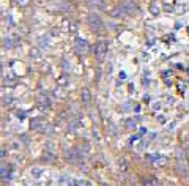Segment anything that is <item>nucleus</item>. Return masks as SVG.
<instances>
[{
    "mask_svg": "<svg viewBox=\"0 0 189 186\" xmlns=\"http://www.w3.org/2000/svg\"><path fill=\"white\" fill-rule=\"evenodd\" d=\"M90 100H91V96H90V90H88V88H84V90H82V101H84L85 104H88Z\"/></svg>",
    "mask_w": 189,
    "mask_h": 186,
    "instance_id": "0eeeda50",
    "label": "nucleus"
},
{
    "mask_svg": "<svg viewBox=\"0 0 189 186\" xmlns=\"http://www.w3.org/2000/svg\"><path fill=\"white\" fill-rule=\"evenodd\" d=\"M159 183H158V180L154 178V177H147V178H143V186H158Z\"/></svg>",
    "mask_w": 189,
    "mask_h": 186,
    "instance_id": "423d86ee",
    "label": "nucleus"
},
{
    "mask_svg": "<svg viewBox=\"0 0 189 186\" xmlns=\"http://www.w3.org/2000/svg\"><path fill=\"white\" fill-rule=\"evenodd\" d=\"M118 8L123 11V14H131L132 11H137V7H136L132 2H129V0H128V2H123Z\"/></svg>",
    "mask_w": 189,
    "mask_h": 186,
    "instance_id": "7ed1b4c3",
    "label": "nucleus"
},
{
    "mask_svg": "<svg viewBox=\"0 0 189 186\" xmlns=\"http://www.w3.org/2000/svg\"><path fill=\"white\" fill-rule=\"evenodd\" d=\"M30 57L40 58V57H41V54H40V51H38V49H32V51H30Z\"/></svg>",
    "mask_w": 189,
    "mask_h": 186,
    "instance_id": "1a4fd4ad",
    "label": "nucleus"
},
{
    "mask_svg": "<svg viewBox=\"0 0 189 186\" xmlns=\"http://www.w3.org/2000/svg\"><path fill=\"white\" fill-rule=\"evenodd\" d=\"M40 172H41L40 169H33V170H32V173H33V175H36V177L40 175Z\"/></svg>",
    "mask_w": 189,
    "mask_h": 186,
    "instance_id": "ddd939ff",
    "label": "nucleus"
},
{
    "mask_svg": "<svg viewBox=\"0 0 189 186\" xmlns=\"http://www.w3.org/2000/svg\"><path fill=\"white\" fill-rule=\"evenodd\" d=\"M38 104H40V107H44V109H47V107L51 106V100H49L46 95L40 93V95H38Z\"/></svg>",
    "mask_w": 189,
    "mask_h": 186,
    "instance_id": "39448f33",
    "label": "nucleus"
},
{
    "mask_svg": "<svg viewBox=\"0 0 189 186\" xmlns=\"http://www.w3.org/2000/svg\"><path fill=\"white\" fill-rule=\"evenodd\" d=\"M16 2H18V3H21V5H25V3L29 2V0H16Z\"/></svg>",
    "mask_w": 189,
    "mask_h": 186,
    "instance_id": "4468645a",
    "label": "nucleus"
},
{
    "mask_svg": "<svg viewBox=\"0 0 189 186\" xmlns=\"http://www.w3.org/2000/svg\"><path fill=\"white\" fill-rule=\"evenodd\" d=\"M150 10H151V13H159V8H156L154 5H153V7H151Z\"/></svg>",
    "mask_w": 189,
    "mask_h": 186,
    "instance_id": "f8f14e48",
    "label": "nucleus"
},
{
    "mask_svg": "<svg viewBox=\"0 0 189 186\" xmlns=\"http://www.w3.org/2000/svg\"><path fill=\"white\" fill-rule=\"evenodd\" d=\"M76 49H77V52L79 54H85V52H88V43L85 41V40H82V38H77L76 40Z\"/></svg>",
    "mask_w": 189,
    "mask_h": 186,
    "instance_id": "20e7f679",
    "label": "nucleus"
},
{
    "mask_svg": "<svg viewBox=\"0 0 189 186\" xmlns=\"http://www.w3.org/2000/svg\"><path fill=\"white\" fill-rule=\"evenodd\" d=\"M66 158H68V159H71V161H74V159H76V155H74V151H73V150H69V151L66 153Z\"/></svg>",
    "mask_w": 189,
    "mask_h": 186,
    "instance_id": "9d476101",
    "label": "nucleus"
},
{
    "mask_svg": "<svg viewBox=\"0 0 189 186\" xmlns=\"http://www.w3.org/2000/svg\"><path fill=\"white\" fill-rule=\"evenodd\" d=\"M165 162H167V159H165L164 156H158V158L153 159V164H154V166H165Z\"/></svg>",
    "mask_w": 189,
    "mask_h": 186,
    "instance_id": "6e6552de",
    "label": "nucleus"
},
{
    "mask_svg": "<svg viewBox=\"0 0 189 186\" xmlns=\"http://www.w3.org/2000/svg\"><path fill=\"white\" fill-rule=\"evenodd\" d=\"M106 52H107V44H106V43L100 41L96 46H94V55H96L98 60H103L104 55H106Z\"/></svg>",
    "mask_w": 189,
    "mask_h": 186,
    "instance_id": "f03ea898",
    "label": "nucleus"
},
{
    "mask_svg": "<svg viewBox=\"0 0 189 186\" xmlns=\"http://www.w3.org/2000/svg\"><path fill=\"white\" fill-rule=\"evenodd\" d=\"M58 84H60V85H66V84H68V79H66V76H62V79L58 80Z\"/></svg>",
    "mask_w": 189,
    "mask_h": 186,
    "instance_id": "9b49d317",
    "label": "nucleus"
},
{
    "mask_svg": "<svg viewBox=\"0 0 189 186\" xmlns=\"http://www.w3.org/2000/svg\"><path fill=\"white\" fill-rule=\"evenodd\" d=\"M87 22H88V25H90V29L91 30H96V32H100V30H103V27H104V22H103V19L96 14V13H91V14H88V18H87Z\"/></svg>",
    "mask_w": 189,
    "mask_h": 186,
    "instance_id": "f257e3e1",
    "label": "nucleus"
}]
</instances>
